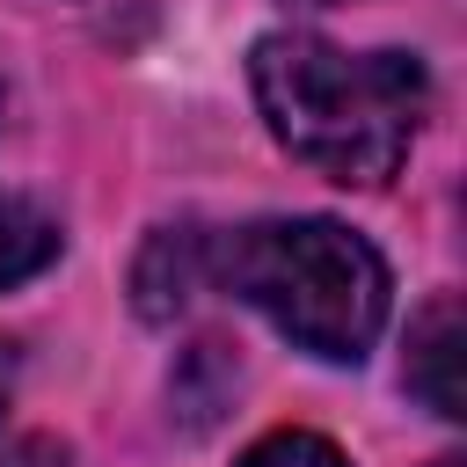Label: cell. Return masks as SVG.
I'll use <instances>...</instances> for the list:
<instances>
[{
    "label": "cell",
    "instance_id": "cell-10",
    "mask_svg": "<svg viewBox=\"0 0 467 467\" xmlns=\"http://www.w3.org/2000/svg\"><path fill=\"white\" fill-rule=\"evenodd\" d=\"M306 7H336V0H306Z\"/></svg>",
    "mask_w": 467,
    "mask_h": 467
},
{
    "label": "cell",
    "instance_id": "cell-5",
    "mask_svg": "<svg viewBox=\"0 0 467 467\" xmlns=\"http://www.w3.org/2000/svg\"><path fill=\"white\" fill-rule=\"evenodd\" d=\"M58 241H66V234H58V219H51L44 204L0 190V292L22 285V277H36V270L58 255Z\"/></svg>",
    "mask_w": 467,
    "mask_h": 467
},
{
    "label": "cell",
    "instance_id": "cell-9",
    "mask_svg": "<svg viewBox=\"0 0 467 467\" xmlns=\"http://www.w3.org/2000/svg\"><path fill=\"white\" fill-rule=\"evenodd\" d=\"M431 467H460V460H431Z\"/></svg>",
    "mask_w": 467,
    "mask_h": 467
},
{
    "label": "cell",
    "instance_id": "cell-2",
    "mask_svg": "<svg viewBox=\"0 0 467 467\" xmlns=\"http://www.w3.org/2000/svg\"><path fill=\"white\" fill-rule=\"evenodd\" d=\"M212 277L248 299L285 343L328 365H358L387 328V263L336 219H255L212 241Z\"/></svg>",
    "mask_w": 467,
    "mask_h": 467
},
{
    "label": "cell",
    "instance_id": "cell-8",
    "mask_svg": "<svg viewBox=\"0 0 467 467\" xmlns=\"http://www.w3.org/2000/svg\"><path fill=\"white\" fill-rule=\"evenodd\" d=\"M7 387H15V358H7V343H0V409H7Z\"/></svg>",
    "mask_w": 467,
    "mask_h": 467
},
{
    "label": "cell",
    "instance_id": "cell-3",
    "mask_svg": "<svg viewBox=\"0 0 467 467\" xmlns=\"http://www.w3.org/2000/svg\"><path fill=\"white\" fill-rule=\"evenodd\" d=\"M212 277V241L197 226H161L146 248H139V270H131V292H139V314L146 321H168L190 306V292Z\"/></svg>",
    "mask_w": 467,
    "mask_h": 467
},
{
    "label": "cell",
    "instance_id": "cell-6",
    "mask_svg": "<svg viewBox=\"0 0 467 467\" xmlns=\"http://www.w3.org/2000/svg\"><path fill=\"white\" fill-rule=\"evenodd\" d=\"M234 467H350V460H343V445H328L321 431H270V438H255Z\"/></svg>",
    "mask_w": 467,
    "mask_h": 467
},
{
    "label": "cell",
    "instance_id": "cell-4",
    "mask_svg": "<svg viewBox=\"0 0 467 467\" xmlns=\"http://www.w3.org/2000/svg\"><path fill=\"white\" fill-rule=\"evenodd\" d=\"M460 343H467V328H460V299H431L423 314H416V328H409V387L445 416V423H460L467 409V394H460Z\"/></svg>",
    "mask_w": 467,
    "mask_h": 467
},
{
    "label": "cell",
    "instance_id": "cell-7",
    "mask_svg": "<svg viewBox=\"0 0 467 467\" xmlns=\"http://www.w3.org/2000/svg\"><path fill=\"white\" fill-rule=\"evenodd\" d=\"M0 467H73V460H66L58 438H15V445L0 452Z\"/></svg>",
    "mask_w": 467,
    "mask_h": 467
},
{
    "label": "cell",
    "instance_id": "cell-1",
    "mask_svg": "<svg viewBox=\"0 0 467 467\" xmlns=\"http://www.w3.org/2000/svg\"><path fill=\"white\" fill-rule=\"evenodd\" d=\"M270 139L343 190H379L423 124L431 80L409 51H343L314 29H270L248 51Z\"/></svg>",
    "mask_w": 467,
    "mask_h": 467
}]
</instances>
